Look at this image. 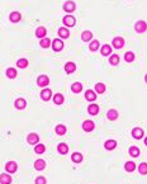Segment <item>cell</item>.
I'll return each instance as SVG.
<instances>
[{
  "label": "cell",
  "mask_w": 147,
  "mask_h": 184,
  "mask_svg": "<svg viewBox=\"0 0 147 184\" xmlns=\"http://www.w3.org/2000/svg\"><path fill=\"white\" fill-rule=\"evenodd\" d=\"M134 28H136V31L138 33H143V32L147 29V24L146 22H143V20H138L136 23V25H134Z\"/></svg>",
  "instance_id": "1"
},
{
  "label": "cell",
  "mask_w": 147,
  "mask_h": 184,
  "mask_svg": "<svg viewBox=\"0 0 147 184\" xmlns=\"http://www.w3.org/2000/svg\"><path fill=\"white\" fill-rule=\"evenodd\" d=\"M27 141H28V144H31V145H36V144H38V141H39V137H38L37 133H31V135L27 137Z\"/></svg>",
  "instance_id": "2"
},
{
  "label": "cell",
  "mask_w": 147,
  "mask_h": 184,
  "mask_svg": "<svg viewBox=\"0 0 147 184\" xmlns=\"http://www.w3.org/2000/svg\"><path fill=\"white\" fill-rule=\"evenodd\" d=\"M94 127H95V124H94L93 121H85L84 123H83V130L86 131V132H90V131H93Z\"/></svg>",
  "instance_id": "3"
},
{
  "label": "cell",
  "mask_w": 147,
  "mask_h": 184,
  "mask_svg": "<svg viewBox=\"0 0 147 184\" xmlns=\"http://www.w3.org/2000/svg\"><path fill=\"white\" fill-rule=\"evenodd\" d=\"M37 83H38V85L39 86H47L48 85V83H49V80H48V78H47L46 75H41V76L37 79Z\"/></svg>",
  "instance_id": "4"
},
{
  "label": "cell",
  "mask_w": 147,
  "mask_h": 184,
  "mask_svg": "<svg viewBox=\"0 0 147 184\" xmlns=\"http://www.w3.org/2000/svg\"><path fill=\"white\" fill-rule=\"evenodd\" d=\"M132 136L134 137L136 140H140V139H142V136H143V130L142 128H133L132 130Z\"/></svg>",
  "instance_id": "5"
},
{
  "label": "cell",
  "mask_w": 147,
  "mask_h": 184,
  "mask_svg": "<svg viewBox=\"0 0 147 184\" xmlns=\"http://www.w3.org/2000/svg\"><path fill=\"white\" fill-rule=\"evenodd\" d=\"M17 164L14 161H9V163H7V165H5V169H7V171L8 173H15L17 171Z\"/></svg>",
  "instance_id": "6"
},
{
  "label": "cell",
  "mask_w": 147,
  "mask_h": 184,
  "mask_svg": "<svg viewBox=\"0 0 147 184\" xmlns=\"http://www.w3.org/2000/svg\"><path fill=\"white\" fill-rule=\"evenodd\" d=\"M113 46L116 48H122L123 46H124V39H123L122 37H116V38L113 39Z\"/></svg>",
  "instance_id": "7"
},
{
  "label": "cell",
  "mask_w": 147,
  "mask_h": 184,
  "mask_svg": "<svg viewBox=\"0 0 147 184\" xmlns=\"http://www.w3.org/2000/svg\"><path fill=\"white\" fill-rule=\"evenodd\" d=\"M63 24L67 27H72V25H75V18L71 15H66L63 18Z\"/></svg>",
  "instance_id": "8"
},
{
  "label": "cell",
  "mask_w": 147,
  "mask_h": 184,
  "mask_svg": "<svg viewBox=\"0 0 147 184\" xmlns=\"http://www.w3.org/2000/svg\"><path fill=\"white\" fill-rule=\"evenodd\" d=\"M75 8H76V5H75V3L74 1H66L65 3V5H63V9H65V11H67V13L74 11L75 10Z\"/></svg>",
  "instance_id": "9"
},
{
  "label": "cell",
  "mask_w": 147,
  "mask_h": 184,
  "mask_svg": "<svg viewBox=\"0 0 147 184\" xmlns=\"http://www.w3.org/2000/svg\"><path fill=\"white\" fill-rule=\"evenodd\" d=\"M63 47V42L61 39H55L53 42H52V48L55 50V51H60V50H62Z\"/></svg>",
  "instance_id": "10"
},
{
  "label": "cell",
  "mask_w": 147,
  "mask_h": 184,
  "mask_svg": "<svg viewBox=\"0 0 147 184\" xmlns=\"http://www.w3.org/2000/svg\"><path fill=\"white\" fill-rule=\"evenodd\" d=\"M51 95H52V92L49 89H45V90L41 92V98H42L43 100H46V102L51 99Z\"/></svg>",
  "instance_id": "11"
},
{
  "label": "cell",
  "mask_w": 147,
  "mask_h": 184,
  "mask_svg": "<svg viewBox=\"0 0 147 184\" xmlns=\"http://www.w3.org/2000/svg\"><path fill=\"white\" fill-rule=\"evenodd\" d=\"M11 178L8 174H0V184H10Z\"/></svg>",
  "instance_id": "12"
},
{
  "label": "cell",
  "mask_w": 147,
  "mask_h": 184,
  "mask_svg": "<svg viewBox=\"0 0 147 184\" xmlns=\"http://www.w3.org/2000/svg\"><path fill=\"white\" fill-rule=\"evenodd\" d=\"M85 98H86V100H89V102H94L96 99V94L93 92V90H86Z\"/></svg>",
  "instance_id": "13"
},
{
  "label": "cell",
  "mask_w": 147,
  "mask_h": 184,
  "mask_svg": "<svg viewBox=\"0 0 147 184\" xmlns=\"http://www.w3.org/2000/svg\"><path fill=\"white\" fill-rule=\"evenodd\" d=\"M88 112H89V114H93V116L98 114V112H99V107L96 106V104H90V106L88 107Z\"/></svg>",
  "instance_id": "14"
},
{
  "label": "cell",
  "mask_w": 147,
  "mask_h": 184,
  "mask_svg": "<svg viewBox=\"0 0 147 184\" xmlns=\"http://www.w3.org/2000/svg\"><path fill=\"white\" fill-rule=\"evenodd\" d=\"M25 106H27V102H25L23 98H19L15 100V107L18 108V109H24Z\"/></svg>",
  "instance_id": "15"
},
{
  "label": "cell",
  "mask_w": 147,
  "mask_h": 184,
  "mask_svg": "<svg viewBox=\"0 0 147 184\" xmlns=\"http://www.w3.org/2000/svg\"><path fill=\"white\" fill-rule=\"evenodd\" d=\"M76 70V65L74 62H67L66 65H65V71L69 72V74H71Z\"/></svg>",
  "instance_id": "16"
},
{
  "label": "cell",
  "mask_w": 147,
  "mask_h": 184,
  "mask_svg": "<svg viewBox=\"0 0 147 184\" xmlns=\"http://www.w3.org/2000/svg\"><path fill=\"white\" fill-rule=\"evenodd\" d=\"M108 119H110V121H116L117 118H118V112H117L116 109H110L109 112H108Z\"/></svg>",
  "instance_id": "17"
},
{
  "label": "cell",
  "mask_w": 147,
  "mask_h": 184,
  "mask_svg": "<svg viewBox=\"0 0 147 184\" xmlns=\"http://www.w3.org/2000/svg\"><path fill=\"white\" fill-rule=\"evenodd\" d=\"M104 146H105V149H107V150H113V149H116L117 142L114 141V140H108V141L104 144Z\"/></svg>",
  "instance_id": "18"
},
{
  "label": "cell",
  "mask_w": 147,
  "mask_h": 184,
  "mask_svg": "<svg viewBox=\"0 0 147 184\" xmlns=\"http://www.w3.org/2000/svg\"><path fill=\"white\" fill-rule=\"evenodd\" d=\"M46 33H47V31H46L45 27H38L37 31H36V36L38 37V38H42V37H45Z\"/></svg>",
  "instance_id": "19"
},
{
  "label": "cell",
  "mask_w": 147,
  "mask_h": 184,
  "mask_svg": "<svg viewBox=\"0 0 147 184\" xmlns=\"http://www.w3.org/2000/svg\"><path fill=\"white\" fill-rule=\"evenodd\" d=\"M10 22H13V23H17V22H19L20 20V13H18V11H13V13L10 14Z\"/></svg>",
  "instance_id": "20"
},
{
  "label": "cell",
  "mask_w": 147,
  "mask_h": 184,
  "mask_svg": "<svg viewBox=\"0 0 147 184\" xmlns=\"http://www.w3.org/2000/svg\"><path fill=\"white\" fill-rule=\"evenodd\" d=\"M55 131H56V133H57V135L62 136V135H65V133H66V127H65L63 124H58V126H56Z\"/></svg>",
  "instance_id": "21"
},
{
  "label": "cell",
  "mask_w": 147,
  "mask_h": 184,
  "mask_svg": "<svg viewBox=\"0 0 147 184\" xmlns=\"http://www.w3.org/2000/svg\"><path fill=\"white\" fill-rule=\"evenodd\" d=\"M57 151L60 154H62V155H65V154H67V151H69V147H67L66 144H60L57 146Z\"/></svg>",
  "instance_id": "22"
},
{
  "label": "cell",
  "mask_w": 147,
  "mask_h": 184,
  "mask_svg": "<svg viewBox=\"0 0 147 184\" xmlns=\"http://www.w3.org/2000/svg\"><path fill=\"white\" fill-rule=\"evenodd\" d=\"M34 168H36L37 170H43V169L46 168V163L43 161V160H37V161L34 163Z\"/></svg>",
  "instance_id": "23"
},
{
  "label": "cell",
  "mask_w": 147,
  "mask_h": 184,
  "mask_svg": "<svg viewBox=\"0 0 147 184\" xmlns=\"http://www.w3.org/2000/svg\"><path fill=\"white\" fill-rule=\"evenodd\" d=\"M17 66L20 69H25L28 66V60L27 58H20V60H18V62H17Z\"/></svg>",
  "instance_id": "24"
},
{
  "label": "cell",
  "mask_w": 147,
  "mask_h": 184,
  "mask_svg": "<svg viewBox=\"0 0 147 184\" xmlns=\"http://www.w3.org/2000/svg\"><path fill=\"white\" fill-rule=\"evenodd\" d=\"M58 34H60L61 38H67V37L70 36V32L67 31L66 28H60L58 29Z\"/></svg>",
  "instance_id": "25"
},
{
  "label": "cell",
  "mask_w": 147,
  "mask_h": 184,
  "mask_svg": "<svg viewBox=\"0 0 147 184\" xmlns=\"http://www.w3.org/2000/svg\"><path fill=\"white\" fill-rule=\"evenodd\" d=\"M71 90H72L74 93H80L81 90H83V85H81V83H75V84H72Z\"/></svg>",
  "instance_id": "26"
},
{
  "label": "cell",
  "mask_w": 147,
  "mask_h": 184,
  "mask_svg": "<svg viewBox=\"0 0 147 184\" xmlns=\"http://www.w3.org/2000/svg\"><path fill=\"white\" fill-rule=\"evenodd\" d=\"M95 92L99 93V94H103V93L105 92V85L103 83H98L95 85Z\"/></svg>",
  "instance_id": "27"
},
{
  "label": "cell",
  "mask_w": 147,
  "mask_h": 184,
  "mask_svg": "<svg viewBox=\"0 0 147 184\" xmlns=\"http://www.w3.org/2000/svg\"><path fill=\"white\" fill-rule=\"evenodd\" d=\"M112 52V48L109 45H104L102 47V55H104V56H108V55H110Z\"/></svg>",
  "instance_id": "28"
},
{
  "label": "cell",
  "mask_w": 147,
  "mask_h": 184,
  "mask_svg": "<svg viewBox=\"0 0 147 184\" xmlns=\"http://www.w3.org/2000/svg\"><path fill=\"white\" fill-rule=\"evenodd\" d=\"M92 37H93V33L92 32H89V31H85L83 34H81V39L83 41H90L92 39Z\"/></svg>",
  "instance_id": "29"
},
{
  "label": "cell",
  "mask_w": 147,
  "mask_h": 184,
  "mask_svg": "<svg viewBox=\"0 0 147 184\" xmlns=\"http://www.w3.org/2000/svg\"><path fill=\"white\" fill-rule=\"evenodd\" d=\"M126 170L127 171H133L134 169H136V164H134L133 161H128V163H126Z\"/></svg>",
  "instance_id": "30"
},
{
  "label": "cell",
  "mask_w": 147,
  "mask_h": 184,
  "mask_svg": "<svg viewBox=\"0 0 147 184\" xmlns=\"http://www.w3.org/2000/svg\"><path fill=\"white\" fill-rule=\"evenodd\" d=\"M128 153H129V155L131 156H134V157H137L138 155H140V150H138L137 147H134V146H132V147L129 149Z\"/></svg>",
  "instance_id": "31"
},
{
  "label": "cell",
  "mask_w": 147,
  "mask_h": 184,
  "mask_svg": "<svg viewBox=\"0 0 147 184\" xmlns=\"http://www.w3.org/2000/svg\"><path fill=\"white\" fill-rule=\"evenodd\" d=\"M7 76L9 79H14L17 76V70L15 69H8L7 70Z\"/></svg>",
  "instance_id": "32"
},
{
  "label": "cell",
  "mask_w": 147,
  "mask_h": 184,
  "mask_svg": "<svg viewBox=\"0 0 147 184\" xmlns=\"http://www.w3.org/2000/svg\"><path fill=\"white\" fill-rule=\"evenodd\" d=\"M124 60L127 61V62H132V61L134 60V54H133V52H126Z\"/></svg>",
  "instance_id": "33"
},
{
  "label": "cell",
  "mask_w": 147,
  "mask_h": 184,
  "mask_svg": "<svg viewBox=\"0 0 147 184\" xmlns=\"http://www.w3.org/2000/svg\"><path fill=\"white\" fill-rule=\"evenodd\" d=\"M45 150H46V147H45V145H42V144H38L36 147H34L36 154H43L45 153Z\"/></svg>",
  "instance_id": "34"
},
{
  "label": "cell",
  "mask_w": 147,
  "mask_h": 184,
  "mask_svg": "<svg viewBox=\"0 0 147 184\" xmlns=\"http://www.w3.org/2000/svg\"><path fill=\"white\" fill-rule=\"evenodd\" d=\"M49 46H51V41H49L48 38H43V39H41V47H43V48H48Z\"/></svg>",
  "instance_id": "35"
},
{
  "label": "cell",
  "mask_w": 147,
  "mask_h": 184,
  "mask_svg": "<svg viewBox=\"0 0 147 184\" xmlns=\"http://www.w3.org/2000/svg\"><path fill=\"white\" fill-rule=\"evenodd\" d=\"M53 102L56 104H62L63 103V97L62 94H56L53 97Z\"/></svg>",
  "instance_id": "36"
},
{
  "label": "cell",
  "mask_w": 147,
  "mask_h": 184,
  "mask_svg": "<svg viewBox=\"0 0 147 184\" xmlns=\"http://www.w3.org/2000/svg\"><path fill=\"white\" fill-rule=\"evenodd\" d=\"M81 160H83V155H81V154H79V153L72 154V161L74 163H80Z\"/></svg>",
  "instance_id": "37"
},
{
  "label": "cell",
  "mask_w": 147,
  "mask_h": 184,
  "mask_svg": "<svg viewBox=\"0 0 147 184\" xmlns=\"http://www.w3.org/2000/svg\"><path fill=\"white\" fill-rule=\"evenodd\" d=\"M109 62L112 64V65H118V62H119V57L117 56V55H112L110 58H109Z\"/></svg>",
  "instance_id": "38"
},
{
  "label": "cell",
  "mask_w": 147,
  "mask_h": 184,
  "mask_svg": "<svg viewBox=\"0 0 147 184\" xmlns=\"http://www.w3.org/2000/svg\"><path fill=\"white\" fill-rule=\"evenodd\" d=\"M138 170H140L141 174H147V164L146 163H142V164L140 165V168H138Z\"/></svg>",
  "instance_id": "39"
},
{
  "label": "cell",
  "mask_w": 147,
  "mask_h": 184,
  "mask_svg": "<svg viewBox=\"0 0 147 184\" xmlns=\"http://www.w3.org/2000/svg\"><path fill=\"white\" fill-rule=\"evenodd\" d=\"M98 48H99V41H93V42L90 43V50H92V51H96Z\"/></svg>",
  "instance_id": "40"
},
{
  "label": "cell",
  "mask_w": 147,
  "mask_h": 184,
  "mask_svg": "<svg viewBox=\"0 0 147 184\" xmlns=\"http://www.w3.org/2000/svg\"><path fill=\"white\" fill-rule=\"evenodd\" d=\"M36 184H46V179L43 177H38L36 179Z\"/></svg>",
  "instance_id": "41"
},
{
  "label": "cell",
  "mask_w": 147,
  "mask_h": 184,
  "mask_svg": "<svg viewBox=\"0 0 147 184\" xmlns=\"http://www.w3.org/2000/svg\"><path fill=\"white\" fill-rule=\"evenodd\" d=\"M145 144L147 145V137H146V139H145Z\"/></svg>",
  "instance_id": "42"
},
{
  "label": "cell",
  "mask_w": 147,
  "mask_h": 184,
  "mask_svg": "<svg viewBox=\"0 0 147 184\" xmlns=\"http://www.w3.org/2000/svg\"><path fill=\"white\" fill-rule=\"evenodd\" d=\"M145 80H146V83H147V75H146V76H145Z\"/></svg>",
  "instance_id": "43"
}]
</instances>
